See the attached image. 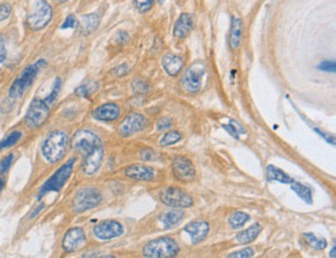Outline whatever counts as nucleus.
Listing matches in <instances>:
<instances>
[{
	"label": "nucleus",
	"instance_id": "nucleus-4",
	"mask_svg": "<svg viewBox=\"0 0 336 258\" xmlns=\"http://www.w3.org/2000/svg\"><path fill=\"white\" fill-rule=\"evenodd\" d=\"M46 64V61L44 59H40L35 64H31V65L27 66L24 69L21 75L14 81L10 88L9 95L10 97L17 99L26 92V90L34 83L35 79L36 78L39 69L42 68Z\"/></svg>",
	"mask_w": 336,
	"mask_h": 258
},
{
	"label": "nucleus",
	"instance_id": "nucleus-17",
	"mask_svg": "<svg viewBox=\"0 0 336 258\" xmlns=\"http://www.w3.org/2000/svg\"><path fill=\"white\" fill-rule=\"evenodd\" d=\"M92 116L98 121L112 122V121H115L119 118L120 109L116 103H106L101 107H98L92 113Z\"/></svg>",
	"mask_w": 336,
	"mask_h": 258
},
{
	"label": "nucleus",
	"instance_id": "nucleus-40",
	"mask_svg": "<svg viewBox=\"0 0 336 258\" xmlns=\"http://www.w3.org/2000/svg\"><path fill=\"white\" fill-rule=\"evenodd\" d=\"M90 92H92V91H90V89L86 85H83V86L79 87L78 89L76 90V94L78 96H82V97H88Z\"/></svg>",
	"mask_w": 336,
	"mask_h": 258
},
{
	"label": "nucleus",
	"instance_id": "nucleus-24",
	"mask_svg": "<svg viewBox=\"0 0 336 258\" xmlns=\"http://www.w3.org/2000/svg\"><path fill=\"white\" fill-rule=\"evenodd\" d=\"M98 24H100V18H98L97 15L95 14L85 15L82 17V21H81L82 31L86 34L91 33V32H93L97 28Z\"/></svg>",
	"mask_w": 336,
	"mask_h": 258
},
{
	"label": "nucleus",
	"instance_id": "nucleus-23",
	"mask_svg": "<svg viewBox=\"0 0 336 258\" xmlns=\"http://www.w3.org/2000/svg\"><path fill=\"white\" fill-rule=\"evenodd\" d=\"M267 179L268 181H277L283 184H292L294 182L290 176L274 165H269L267 167Z\"/></svg>",
	"mask_w": 336,
	"mask_h": 258
},
{
	"label": "nucleus",
	"instance_id": "nucleus-10",
	"mask_svg": "<svg viewBox=\"0 0 336 258\" xmlns=\"http://www.w3.org/2000/svg\"><path fill=\"white\" fill-rule=\"evenodd\" d=\"M205 74H206V67L204 64L202 62H195L182 76L181 84L183 89L190 93L200 91Z\"/></svg>",
	"mask_w": 336,
	"mask_h": 258
},
{
	"label": "nucleus",
	"instance_id": "nucleus-32",
	"mask_svg": "<svg viewBox=\"0 0 336 258\" xmlns=\"http://www.w3.org/2000/svg\"><path fill=\"white\" fill-rule=\"evenodd\" d=\"M153 3H154V0H135L136 9L141 13L149 11L152 7Z\"/></svg>",
	"mask_w": 336,
	"mask_h": 258
},
{
	"label": "nucleus",
	"instance_id": "nucleus-7",
	"mask_svg": "<svg viewBox=\"0 0 336 258\" xmlns=\"http://www.w3.org/2000/svg\"><path fill=\"white\" fill-rule=\"evenodd\" d=\"M101 192L95 188H82L72 199V210L76 213H84L94 209L102 201Z\"/></svg>",
	"mask_w": 336,
	"mask_h": 258
},
{
	"label": "nucleus",
	"instance_id": "nucleus-5",
	"mask_svg": "<svg viewBox=\"0 0 336 258\" xmlns=\"http://www.w3.org/2000/svg\"><path fill=\"white\" fill-rule=\"evenodd\" d=\"M75 162H76V158L70 159L67 163L63 164L61 167L57 169V171L53 174V176L50 177V179H49L43 185V187L40 188L38 197L40 198L49 192L60 191L62 187L64 186V184L67 183V181L70 179V177L73 171V165H75Z\"/></svg>",
	"mask_w": 336,
	"mask_h": 258
},
{
	"label": "nucleus",
	"instance_id": "nucleus-42",
	"mask_svg": "<svg viewBox=\"0 0 336 258\" xmlns=\"http://www.w3.org/2000/svg\"><path fill=\"white\" fill-rule=\"evenodd\" d=\"M315 130L317 131V133H318L319 135H322L323 136V138L327 141V142H329V143H333L334 144V139L332 138V136H330V135H328V134H326V133H324V132H322V131H319L318 130V129H315Z\"/></svg>",
	"mask_w": 336,
	"mask_h": 258
},
{
	"label": "nucleus",
	"instance_id": "nucleus-35",
	"mask_svg": "<svg viewBox=\"0 0 336 258\" xmlns=\"http://www.w3.org/2000/svg\"><path fill=\"white\" fill-rule=\"evenodd\" d=\"M13 160H14L13 154L7 155L4 159L1 160V162H0V174H5L7 171H9V168L11 167L13 163Z\"/></svg>",
	"mask_w": 336,
	"mask_h": 258
},
{
	"label": "nucleus",
	"instance_id": "nucleus-11",
	"mask_svg": "<svg viewBox=\"0 0 336 258\" xmlns=\"http://www.w3.org/2000/svg\"><path fill=\"white\" fill-rule=\"evenodd\" d=\"M146 126L147 120L143 115L139 114V113H132L122 121L118 127V132L124 138H128V136H132L144 130Z\"/></svg>",
	"mask_w": 336,
	"mask_h": 258
},
{
	"label": "nucleus",
	"instance_id": "nucleus-18",
	"mask_svg": "<svg viewBox=\"0 0 336 258\" xmlns=\"http://www.w3.org/2000/svg\"><path fill=\"white\" fill-rule=\"evenodd\" d=\"M161 64L163 69L166 70L169 76H177L183 67V60L181 57H179L174 54H166L161 59Z\"/></svg>",
	"mask_w": 336,
	"mask_h": 258
},
{
	"label": "nucleus",
	"instance_id": "nucleus-43",
	"mask_svg": "<svg viewBox=\"0 0 336 258\" xmlns=\"http://www.w3.org/2000/svg\"><path fill=\"white\" fill-rule=\"evenodd\" d=\"M335 252H336V248H335V246H334V247L332 248V252H330V256L333 257V258L336 257V253H335Z\"/></svg>",
	"mask_w": 336,
	"mask_h": 258
},
{
	"label": "nucleus",
	"instance_id": "nucleus-29",
	"mask_svg": "<svg viewBox=\"0 0 336 258\" xmlns=\"http://www.w3.org/2000/svg\"><path fill=\"white\" fill-rule=\"evenodd\" d=\"M22 138V133L20 131H13L7 138H5L3 141L0 142V151L5 149V148H10L15 146L16 144H17Z\"/></svg>",
	"mask_w": 336,
	"mask_h": 258
},
{
	"label": "nucleus",
	"instance_id": "nucleus-3",
	"mask_svg": "<svg viewBox=\"0 0 336 258\" xmlns=\"http://www.w3.org/2000/svg\"><path fill=\"white\" fill-rule=\"evenodd\" d=\"M176 241L169 237H162L150 241L143 248V255L147 258H171L179 253Z\"/></svg>",
	"mask_w": 336,
	"mask_h": 258
},
{
	"label": "nucleus",
	"instance_id": "nucleus-41",
	"mask_svg": "<svg viewBox=\"0 0 336 258\" xmlns=\"http://www.w3.org/2000/svg\"><path fill=\"white\" fill-rule=\"evenodd\" d=\"M154 155V153L150 149H145L141 152V158L143 160H152V156Z\"/></svg>",
	"mask_w": 336,
	"mask_h": 258
},
{
	"label": "nucleus",
	"instance_id": "nucleus-26",
	"mask_svg": "<svg viewBox=\"0 0 336 258\" xmlns=\"http://www.w3.org/2000/svg\"><path fill=\"white\" fill-rule=\"evenodd\" d=\"M249 220V215L244 212H235L229 218V224L234 229H238Z\"/></svg>",
	"mask_w": 336,
	"mask_h": 258
},
{
	"label": "nucleus",
	"instance_id": "nucleus-36",
	"mask_svg": "<svg viewBox=\"0 0 336 258\" xmlns=\"http://www.w3.org/2000/svg\"><path fill=\"white\" fill-rule=\"evenodd\" d=\"M172 125H173V120H172L170 117H163L158 122L157 128H158V130L161 131V130L169 129L170 127H172Z\"/></svg>",
	"mask_w": 336,
	"mask_h": 258
},
{
	"label": "nucleus",
	"instance_id": "nucleus-22",
	"mask_svg": "<svg viewBox=\"0 0 336 258\" xmlns=\"http://www.w3.org/2000/svg\"><path fill=\"white\" fill-rule=\"evenodd\" d=\"M242 21L238 18H232V24H231V32H230V46L232 49L236 50L238 49L241 37H242Z\"/></svg>",
	"mask_w": 336,
	"mask_h": 258
},
{
	"label": "nucleus",
	"instance_id": "nucleus-6",
	"mask_svg": "<svg viewBox=\"0 0 336 258\" xmlns=\"http://www.w3.org/2000/svg\"><path fill=\"white\" fill-rule=\"evenodd\" d=\"M52 17L53 10L51 5L46 0H36L34 11L27 18V25L34 31L42 30L50 23Z\"/></svg>",
	"mask_w": 336,
	"mask_h": 258
},
{
	"label": "nucleus",
	"instance_id": "nucleus-34",
	"mask_svg": "<svg viewBox=\"0 0 336 258\" xmlns=\"http://www.w3.org/2000/svg\"><path fill=\"white\" fill-rule=\"evenodd\" d=\"M79 26V22L77 18L73 15H70L65 19L63 24L61 25V29H69V28H76Z\"/></svg>",
	"mask_w": 336,
	"mask_h": 258
},
{
	"label": "nucleus",
	"instance_id": "nucleus-31",
	"mask_svg": "<svg viewBox=\"0 0 336 258\" xmlns=\"http://www.w3.org/2000/svg\"><path fill=\"white\" fill-rule=\"evenodd\" d=\"M60 89H61V80L60 78H57L55 81H54V85H53V88H52V90L50 92V94H49L47 97L45 98V100L49 103V104H51L53 103L56 98H57V96H58L59 92H60Z\"/></svg>",
	"mask_w": 336,
	"mask_h": 258
},
{
	"label": "nucleus",
	"instance_id": "nucleus-14",
	"mask_svg": "<svg viewBox=\"0 0 336 258\" xmlns=\"http://www.w3.org/2000/svg\"><path fill=\"white\" fill-rule=\"evenodd\" d=\"M86 243L84 230L80 227H72L65 233L62 240V249L65 252L72 253L78 251Z\"/></svg>",
	"mask_w": 336,
	"mask_h": 258
},
{
	"label": "nucleus",
	"instance_id": "nucleus-21",
	"mask_svg": "<svg viewBox=\"0 0 336 258\" xmlns=\"http://www.w3.org/2000/svg\"><path fill=\"white\" fill-rule=\"evenodd\" d=\"M262 231V226L259 223H255L248 228H247L243 231H240L238 235L236 236L237 243L240 245H247L255 241Z\"/></svg>",
	"mask_w": 336,
	"mask_h": 258
},
{
	"label": "nucleus",
	"instance_id": "nucleus-27",
	"mask_svg": "<svg viewBox=\"0 0 336 258\" xmlns=\"http://www.w3.org/2000/svg\"><path fill=\"white\" fill-rule=\"evenodd\" d=\"M306 243L315 250H324L327 247V242L325 239H318L314 233H305L304 236Z\"/></svg>",
	"mask_w": 336,
	"mask_h": 258
},
{
	"label": "nucleus",
	"instance_id": "nucleus-12",
	"mask_svg": "<svg viewBox=\"0 0 336 258\" xmlns=\"http://www.w3.org/2000/svg\"><path fill=\"white\" fill-rule=\"evenodd\" d=\"M172 171L180 182L190 183L195 178V168L192 161L184 156H177L173 160Z\"/></svg>",
	"mask_w": 336,
	"mask_h": 258
},
{
	"label": "nucleus",
	"instance_id": "nucleus-30",
	"mask_svg": "<svg viewBox=\"0 0 336 258\" xmlns=\"http://www.w3.org/2000/svg\"><path fill=\"white\" fill-rule=\"evenodd\" d=\"M224 128L235 139H238V135L240 133H245V130L243 129V127L240 124L237 123L236 121H234V120H231L229 124L224 125Z\"/></svg>",
	"mask_w": 336,
	"mask_h": 258
},
{
	"label": "nucleus",
	"instance_id": "nucleus-19",
	"mask_svg": "<svg viewBox=\"0 0 336 258\" xmlns=\"http://www.w3.org/2000/svg\"><path fill=\"white\" fill-rule=\"evenodd\" d=\"M193 25H194V22H193L192 16L188 14H182L177 20L174 26V30H173L174 36L177 38L186 37L192 31Z\"/></svg>",
	"mask_w": 336,
	"mask_h": 258
},
{
	"label": "nucleus",
	"instance_id": "nucleus-37",
	"mask_svg": "<svg viewBox=\"0 0 336 258\" xmlns=\"http://www.w3.org/2000/svg\"><path fill=\"white\" fill-rule=\"evenodd\" d=\"M12 13V6L9 3L0 4V22L6 20Z\"/></svg>",
	"mask_w": 336,
	"mask_h": 258
},
{
	"label": "nucleus",
	"instance_id": "nucleus-13",
	"mask_svg": "<svg viewBox=\"0 0 336 258\" xmlns=\"http://www.w3.org/2000/svg\"><path fill=\"white\" fill-rule=\"evenodd\" d=\"M124 226L115 220H106L93 227L94 236L102 241H109L120 237L124 233Z\"/></svg>",
	"mask_w": 336,
	"mask_h": 258
},
{
	"label": "nucleus",
	"instance_id": "nucleus-9",
	"mask_svg": "<svg viewBox=\"0 0 336 258\" xmlns=\"http://www.w3.org/2000/svg\"><path fill=\"white\" fill-rule=\"evenodd\" d=\"M159 199L163 205L174 209H187L194 205L193 197L177 187H168L159 192Z\"/></svg>",
	"mask_w": 336,
	"mask_h": 258
},
{
	"label": "nucleus",
	"instance_id": "nucleus-28",
	"mask_svg": "<svg viewBox=\"0 0 336 258\" xmlns=\"http://www.w3.org/2000/svg\"><path fill=\"white\" fill-rule=\"evenodd\" d=\"M181 139H182V135L180 134V132H178L176 130L169 131L161 138L160 146H162V147L171 146V145H174V144L178 143Z\"/></svg>",
	"mask_w": 336,
	"mask_h": 258
},
{
	"label": "nucleus",
	"instance_id": "nucleus-38",
	"mask_svg": "<svg viewBox=\"0 0 336 258\" xmlns=\"http://www.w3.org/2000/svg\"><path fill=\"white\" fill-rule=\"evenodd\" d=\"M318 69L328 72H335V62L334 61H324L318 66Z\"/></svg>",
	"mask_w": 336,
	"mask_h": 258
},
{
	"label": "nucleus",
	"instance_id": "nucleus-20",
	"mask_svg": "<svg viewBox=\"0 0 336 258\" xmlns=\"http://www.w3.org/2000/svg\"><path fill=\"white\" fill-rule=\"evenodd\" d=\"M184 218V213L179 209L170 210L159 216V220L166 229L176 227Z\"/></svg>",
	"mask_w": 336,
	"mask_h": 258
},
{
	"label": "nucleus",
	"instance_id": "nucleus-44",
	"mask_svg": "<svg viewBox=\"0 0 336 258\" xmlns=\"http://www.w3.org/2000/svg\"><path fill=\"white\" fill-rule=\"evenodd\" d=\"M3 186H4V182H3V180L1 178H0V192H1Z\"/></svg>",
	"mask_w": 336,
	"mask_h": 258
},
{
	"label": "nucleus",
	"instance_id": "nucleus-45",
	"mask_svg": "<svg viewBox=\"0 0 336 258\" xmlns=\"http://www.w3.org/2000/svg\"><path fill=\"white\" fill-rule=\"evenodd\" d=\"M57 2H59V3H64V2H68L69 0H56Z\"/></svg>",
	"mask_w": 336,
	"mask_h": 258
},
{
	"label": "nucleus",
	"instance_id": "nucleus-25",
	"mask_svg": "<svg viewBox=\"0 0 336 258\" xmlns=\"http://www.w3.org/2000/svg\"><path fill=\"white\" fill-rule=\"evenodd\" d=\"M291 188L303 201H305L306 204H313V192H311V190L308 187L304 186V185L301 183L293 182Z\"/></svg>",
	"mask_w": 336,
	"mask_h": 258
},
{
	"label": "nucleus",
	"instance_id": "nucleus-33",
	"mask_svg": "<svg viewBox=\"0 0 336 258\" xmlns=\"http://www.w3.org/2000/svg\"><path fill=\"white\" fill-rule=\"evenodd\" d=\"M255 255V251L251 248H245L243 250H240V251H237L234 253L229 254L228 257L230 258H248V257H252Z\"/></svg>",
	"mask_w": 336,
	"mask_h": 258
},
{
	"label": "nucleus",
	"instance_id": "nucleus-16",
	"mask_svg": "<svg viewBox=\"0 0 336 258\" xmlns=\"http://www.w3.org/2000/svg\"><path fill=\"white\" fill-rule=\"evenodd\" d=\"M124 175L136 181H151L155 178V171L143 164H133L124 169Z\"/></svg>",
	"mask_w": 336,
	"mask_h": 258
},
{
	"label": "nucleus",
	"instance_id": "nucleus-39",
	"mask_svg": "<svg viewBox=\"0 0 336 258\" xmlns=\"http://www.w3.org/2000/svg\"><path fill=\"white\" fill-rule=\"evenodd\" d=\"M6 58V48L4 44V39L0 35V63L3 62Z\"/></svg>",
	"mask_w": 336,
	"mask_h": 258
},
{
	"label": "nucleus",
	"instance_id": "nucleus-46",
	"mask_svg": "<svg viewBox=\"0 0 336 258\" xmlns=\"http://www.w3.org/2000/svg\"><path fill=\"white\" fill-rule=\"evenodd\" d=\"M163 1H165V0H159V3H162Z\"/></svg>",
	"mask_w": 336,
	"mask_h": 258
},
{
	"label": "nucleus",
	"instance_id": "nucleus-15",
	"mask_svg": "<svg viewBox=\"0 0 336 258\" xmlns=\"http://www.w3.org/2000/svg\"><path fill=\"white\" fill-rule=\"evenodd\" d=\"M184 231L191 236L192 243L196 245L207 238L209 224L206 221H194L185 225Z\"/></svg>",
	"mask_w": 336,
	"mask_h": 258
},
{
	"label": "nucleus",
	"instance_id": "nucleus-1",
	"mask_svg": "<svg viewBox=\"0 0 336 258\" xmlns=\"http://www.w3.org/2000/svg\"><path fill=\"white\" fill-rule=\"evenodd\" d=\"M71 148L83 156L82 169L84 174L87 176L96 174L104 158V147L101 139L92 131L82 129L73 134Z\"/></svg>",
	"mask_w": 336,
	"mask_h": 258
},
{
	"label": "nucleus",
	"instance_id": "nucleus-8",
	"mask_svg": "<svg viewBox=\"0 0 336 258\" xmlns=\"http://www.w3.org/2000/svg\"><path fill=\"white\" fill-rule=\"evenodd\" d=\"M50 116V104L45 99L35 98L29 104L25 122L30 128H38L45 124Z\"/></svg>",
	"mask_w": 336,
	"mask_h": 258
},
{
	"label": "nucleus",
	"instance_id": "nucleus-2",
	"mask_svg": "<svg viewBox=\"0 0 336 258\" xmlns=\"http://www.w3.org/2000/svg\"><path fill=\"white\" fill-rule=\"evenodd\" d=\"M69 146V136L62 130L52 131L45 140L42 153L49 163H57L62 159Z\"/></svg>",
	"mask_w": 336,
	"mask_h": 258
}]
</instances>
